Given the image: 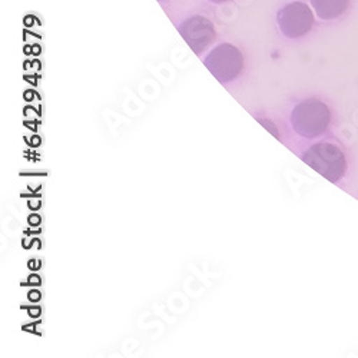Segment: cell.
<instances>
[{"label": "cell", "mask_w": 358, "mask_h": 358, "mask_svg": "<svg viewBox=\"0 0 358 358\" xmlns=\"http://www.w3.org/2000/svg\"><path fill=\"white\" fill-rule=\"evenodd\" d=\"M29 300L31 301H38L41 300V294L38 291H32L31 294H29Z\"/></svg>", "instance_id": "9"}, {"label": "cell", "mask_w": 358, "mask_h": 358, "mask_svg": "<svg viewBox=\"0 0 358 358\" xmlns=\"http://www.w3.org/2000/svg\"><path fill=\"white\" fill-rule=\"evenodd\" d=\"M259 122H261V125L262 127H265L268 131H271L273 132V135L275 136V138H278L280 139V135H278V131L271 125V122H268V121H264V119H259Z\"/></svg>", "instance_id": "7"}, {"label": "cell", "mask_w": 358, "mask_h": 358, "mask_svg": "<svg viewBox=\"0 0 358 358\" xmlns=\"http://www.w3.org/2000/svg\"><path fill=\"white\" fill-rule=\"evenodd\" d=\"M29 284H31V285H41V278L36 274H34V275L29 277Z\"/></svg>", "instance_id": "8"}, {"label": "cell", "mask_w": 358, "mask_h": 358, "mask_svg": "<svg viewBox=\"0 0 358 358\" xmlns=\"http://www.w3.org/2000/svg\"><path fill=\"white\" fill-rule=\"evenodd\" d=\"M317 16L322 20L340 17L350 8V0H311Z\"/></svg>", "instance_id": "6"}, {"label": "cell", "mask_w": 358, "mask_h": 358, "mask_svg": "<svg viewBox=\"0 0 358 358\" xmlns=\"http://www.w3.org/2000/svg\"><path fill=\"white\" fill-rule=\"evenodd\" d=\"M29 224H32V225H38V224H41V218H39L38 215H32L31 218H29Z\"/></svg>", "instance_id": "10"}, {"label": "cell", "mask_w": 358, "mask_h": 358, "mask_svg": "<svg viewBox=\"0 0 358 358\" xmlns=\"http://www.w3.org/2000/svg\"><path fill=\"white\" fill-rule=\"evenodd\" d=\"M278 26L284 36L296 39L307 35L314 26V13L303 2H292L278 12Z\"/></svg>", "instance_id": "4"}, {"label": "cell", "mask_w": 358, "mask_h": 358, "mask_svg": "<svg viewBox=\"0 0 358 358\" xmlns=\"http://www.w3.org/2000/svg\"><path fill=\"white\" fill-rule=\"evenodd\" d=\"M210 2H213V3H224V2H228V0H210Z\"/></svg>", "instance_id": "12"}, {"label": "cell", "mask_w": 358, "mask_h": 358, "mask_svg": "<svg viewBox=\"0 0 358 358\" xmlns=\"http://www.w3.org/2000/svg\"><path fill=\"white\" fill-rule=\"evenodd\" d=\"M203 65L221 83L232 82L244 69V56L241 50L229 43L214 48L205 57Z\"/></svg>", "instance_id": "3"}, {"label": "cell", "mask_w": 358, "mask_h": 358, "mask_svg": "<svg viewBox=\"0 0 358 358\" xmlns=\"http://www.w3.org/2000/svg\"><path fill=\"white\" fill-rule=\"evenodd\" d=\"M29 314L34 315V317H36L38 314H41V308H34V310H29Z\"/></svg>", "instance_id": "11"}, {"label": "cell", "mask_w": 358, "mask_h": 358, "mask_svg": "<svg viewBox=\"0 0 358 358\" xmlns=\"http://www.w3.org/2000/svg\"><path fill=\"white\" fill-rule=\"evenodd\" d=\"M178 32L196 55H201L215 41L217 35L213 22L203 16L188 17L179 24Z\"/></svg>", "instance_id": "5"}, {"label": "cell", "mask_w": 358, "mask_h": 358, "mask_svg": "<svg viewBox=\"0 0 358 358\" xmlns=\"http://www.w3.org/2000/svg\"><path fill=\"white\" fill-rule=\"evenodd\" d=\"M303 161L330 182H338L347 169L344 152L337 145L328 142L310 146L303 155Z\"/></svg>", "instance_id": "2"}, {"label": "cell", "mask_w": 358, "mask_h": 358, "mask_svg": "<svg viewBox=\"0 0 358 358\" xmlns=\"http://www.w3.org/2000/svg\"><path fill=\"white\" fill-rule=\"evenodd\" d=\"M294 131L307 139L324 135L331 124V112L324 102L308 99L298 103L291 112Z\"/></svg>", "instance_id": "1"}]
</instances>
